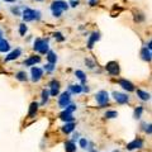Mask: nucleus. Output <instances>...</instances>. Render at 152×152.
I'll list each match as a JSON object with an SVG mask.
<instances>
[{
    "label": "nucleus",
    "instance_id": "obj_1",
    "mask_svg": "<svg viewBox=\"0 0 152 152\" xmlns=\"http://www.w3.org/2000/svg\"><path fill=\"white\" fill-rule=\"evenodd\" d=\"M33 50L41 55H47L50 51V45L47 38H36L34 45H33Z\"/></svg>",
    "mask_w": 152,
    "mask_h": 152
},
{
    "label": "nucleus",
    "instance_id": "obj_2",
    "mask_svg": "<svg viewBox=\"0 0 152 152\" xmlns=\"http://www.w3.org/2000/svg\"><path fill=\"white\" fill-rule=\"evenodd\" d=\"M22 17H23L24 23L33 22V20H41V12L34 10V9H31V8H24V10L22 13Z\"/></svg>",
    "mask_w": 152,
    "mask_h": 152
},
{
    "label": "nucleus",
    "instance_id": "obj_3",
    "mask_svg": "<svg viewBox=\"0 0 152 152\" xmlns=\"http://www.w3.org/2000/svg\"><path fill=\"white\" fill-rule=\"evenodd\" d=\"M71 95H72V94H71L69 90H67V91H64L58 96V107L61 109H65L66 107L71 104Z\"/></svg>",
    "mask_w": 152,
    "mask_h": 152
},
{
    "label": "nucleus",
    "instance_id": "obj_4",
    "mask_svg": "<svg viewBox=\"0 0 152 152\" xmlns=\"http://www.w3.org/2000/svg\"><path fill=\"white\" fill-rule=\"evenodd\" d=\"M105 70L110 76H117V75H119V72H121L119 64H118L117 61H110V62H108L105 65Z\"/></svg>",
    "mask_w": 152,
    "mask_h": 152
},
{
    "label": "nucleus",
    "instance_id": "obj_5",
    "mask_svg": "<svg viewBox=\"0 0 152 152\" xmlns=\"http://www.w3.org/2000/svg\"><path fill=\"white\" fill-rule=\"evenodd\" d=\"M95 100H96V103L100 107H105L109 103V94L105 91V90H100V91L95 95Z\"/></svg>",
    "mask_w": 152,
    "mask_h": 152
},
{
    "label": "nucleus",
    "instance_id": "obj_6",
    "mask_svg": "<svg viewBox=\"0 0 152 152\" xmlns=\"http://www.w3.org/2000/svg\"><path fill=\"white\" fill-rule=\"evenodd\" d=\"M42 77H43V69L33 66L31 69V80L33 83H38Z\"/></svg>",
    "mask_w": 152,
    "mask_h": 152
},
{
    "label": "nucleus",
    "instance_id": "obj_7",
    "mask_svg": "<svg viewBox=\"0 0 152 152\" xmlns=\"http://www.w3.org/2000/svg\"><path fill=\"white\" fill-rule=\"evenodd\" d=\"M112 96L114 98V100H115L118 104H121V105H123V104H127V103H129V96H128L127 94H124V93L113 91V93H112Z\"/></svg>",
    "mask_w": 152,
    "mask_h": 152
},
{
    "label": "nucleus",
    "instance_id": "obj_8",
    "mask_svg": "<svg viewBox=\"0 0 152 152\" xmlns=\"http://www.w3.org/2000/svg\"><path fill=\"white\" fill-rule=\"evenodd\" d=\"M118 84H119V86H122V89H124L126 91H136V88L134 85H133L129 80H126V79H121L119 81H118Z\"/></svg>",
    "mask_w": 152,
    "mask_h": 152
},
{
    "label": "nucleus",
    "instance_id": "obj_9",
    "mask_svg": "<svg viewBox=\"0 0 152 152\" xmlns=\"http://www.w3.org/2000/svg\"><path fill=\"white\" fill-rule=\"evenodd\" d=\"M143 140H141V138H137V140H134V141H132V142H129V143L127 145V150L128 151H133V150H140V148H142L143 147Z\"/></svg>",
    "mask_w": 152,
    "mask_h": 152
},
{
    "label": "nucleus",
    "instance_id": "obj_10",
    "mask_svg": "<svg viewBox=\"0 0 152 152\" xmlns=\"http://www.w3.org/2000/svg\"><path fill=\"white\" fill-rule=\"evenodd\" d=\"M99 39H100V33H99V32H93L91 34H90L89 39H88V48L91 50L94 47V45L96 43Z\"/></svg>",
    "mask_w": 152,
    "mask_h": 152
},
{
    "label": "nucleus",
    "instance_id": "obj_11",
    "mask_svg": "<svg viewBox=\"0 0 152 152\" xmlns=\"http://www.w3.org/2000/svg\"><path fill=\"white\" fill-rule=\"evenodd\" d=\"M20 55H22V50H20V48H15V50L12 51L10 53H9V55L5 57V60H4V61H5V62H9V61L17 60V58H18V57L20 56Z\"/></svg>",
    "mask_w": 152,
    "mask_h": 152
},
{
    "label": "nucleus",
    "instance_id": "obj_12",
    "mask_svg": "<svg viewBox=\"0 0 152 152\" xmlns=\"http://www.w3.org/2000/svg\"><path fill=\"white\" fill-rule=\"evenodd\" d=\"M67 90H69L71 94H81V93L84 91V85H80V84L70 85Z\"/></svg>",
    "mask_w": 152,
    "mask_h": 152
},
{
    "label": "nucleus",
    "instance_id": "obj_13",
    "mask_svg": "<svg viewBox=\"0 0 152 152\" xmlns=\"http://www.w3.org/2000/svg\"><path fill=\"white\" fill-rule=\"evenodd\" d=\"M140 55H141V58L143 60V61H147V62H150V61L152 60V57H151V51L147 48V47H142Z\"/></svg>",
    "mask_w": 152,
    "mask_h": 152
},
{
    "label": "nucleus",
    "instance_id": "obj_14",
    "mask_svg": "<svg viewBox=\"0 0 152 152\" xmlns=\"http://www.w3.org/2000/svg\"><path fill=\"white\" fill-rule=\"evenodd\" d=\"M39 62H41L39 56H31L24 61V65L26 66H36V64H39Z\"/></svg>",
    "mask_w": 152,
    "mask_h": 152
},
{
    "label": "nucleus",
    "instance_id": "obj_15",
    "mask_svg": "<svg viewBox=\"0 0 152 152\" xmlns=\"http://www.w3.org/2000/svg\"><path fill=\"white\" fill-rule=\"evenodd\" d=\"M38 107H39V104L37 102H33L31 105H29V110H28V118H33L36 117V114L38 112Z\"/></svg>",
    "mask_w": 152,
    "mask_h": 152
},
{
    "label": "nucleus",
    "instance_id": "obj_16",
    "mask_svg": "<svg viewBox=\"0 0 152 152\" xmlns=\"http://www.w3.org/2000/svg\"><path fill=\"white\" fill-rule=\"evenodd\" d=\"M136 94H137V96H138L142 102H147V100H150L151 99V95L145 91V90H141V89H137L136 90Z\"/></svg>",
    "mask_w": 152,
    "mask_h": 152
},
{
    "label": "nucleus",
    "instance_id": "obj_17",
    "mask_svg": "<svg viewBox=\"0 0 152 152\" xmlns=\"http://www.w3.org/2000/svg\"><path fill=\"white\" fill-rule=\"evenodd\" d=\"M51 7H56V8L62 9V10H67L69 9V3L62 1V0H56V1H53L51 4Z\"/></svg>",
    "mask_w": 152,
    "mask_h": 152
},
{
    "label": "nucleus",
    "instance_id": "obj_18",
    "mask_svg": "<svg viewBox=\"0 0 152 152\" xmlns=\"http://www.w3.org/2000/svg\"><path fill=\"white\" fill-rule=\"evenodd\" d=\"M75 131V123L74 122H67L66 124L62 127V132L66 133V134H70Z\"/></svg>",
    "mask_w": 152,
    "mask_h": 152
},
{
    "label": "nucleus",
    "instance_id": "obj_19",
    "mask_svg": "<svg viewBox=\"0 0 152 152\" xmlns=\"http://www.w3.org/2000/svg\"><path fill=\"white\" fill-rule=\"evenodd\" d=\"M9 51H10V43L3 38V39L0 41V52H1V53H5V52H9Z\"/></svg>",
    "mask_w": 152,
    "mask_h": 152
},
{
    "label": "nucleus",
    "instance_id": "obj_20",
    "mask_svg": "<svg viewBox=\"0 0 152 152\" xmlns=\"http://www.w3.org/2000/svg\"><path fill=\"white\" fill-rule=\"evenodd\" d=\"M60 119L61 121H64V122H74V117H72V114L71 113H67L66 110H64L62 113L60 114Z\"/></svg>",
    "mask_w": 152,
    "mask_h": 152
},
{
    "label": "nucleus",
    "instance_id": "obj_21",
    "mask_svg": "<svg viewBox=\"0 0 152 152\" xmlns=\"http://www.w3.org/2000/svg\"><path fill=\"white\" fill-rule=\"evenodd\" d=\"M50 96H51V94H50V90L48 89H43V90H42V93H41V98H42L41 105H45V104L48 102Z\"/></svg>",
    "mask_w": 152,
    "mask_h": 152
},
{
    "label": "nucleus",
    "instance_id": "obj_22",
    "mask_svg": "<svg viewBox=\"0 0 152 152\" xmlns=\"http://www.w3.org/2000/svg\"><path fill=\"white\" fill-rule=\"evenodd\" d=\"M65 150H66V152H76V143L71 140L65 142Z\"/></svg>",
    "mask_w": 152,
    "mask_h": 152
},
{
    "label": "nucleus",
    "instance_id": "obj_23",
    "mask_svg": "<svg viewBox=\"0 0 152 152\" xmlns=\"http://www.w3.org/2000/svg\"><path fill=\"white\" fill-rule=\"evenodd\" d=\"M75 76L80 80V81H81V85H85V83H86V76H85L84 71H81V70H76V71H75Z\"/></svg>",
    "mask_w": 152,
    "mask_h": 152
},
{
    "label": "nucleus",
    "instance_id": "obj_24",
    "mask_svg": "<svg viewBox=\"0 0 152 152\" xmlns=\"http://www.w3.org/2000/svg\"><path fill=\"white\" fill-rule=\"evenodd\" d=\"M15 79L18 80V81H27L28 80V75H27V72L26 71H19V72H17L15 74Z\"/></svg>",
    "mask_w": 152,
    "mask_h": 152
},
{
    "label": "nucleus",
    "instance_id": "obj_25",
    "mask_svg": "<svg viewBox=\"0 0 152 152\" xmlns=\"http://www.w3.org/2000/svg\"><path fill=\"white\" fill-rule=\"evenodd\" d=\"M47 61L51 64H55L57 62V55L53 51H48V53H47Z\"/></svg>",
    "mask_w": 152,
    "mask_h": 152
},
{
    "label": "nucleus",
    "instance_id": "obj_26",
    "mask_svg": "<svg viewBox=\"0 0 152 152\" xmlns=\"http://www.w3.org/2000/svg\"><path fill=\"white\" fill-rule=\"evenodd\" d=\"M142 113H143V107L138 105V107L134 109V113H133V117H134V119H140V118L142 117Z\"/></svg>",
    "mask_w": 152,
    "mask_h": 152
},
{
    "label": "nucleus",
    "instance_id": "obj_27",
    "mask_svg": "<svg viewBox=\"0 0 152 152\" xmlns=\"http://www.w3.org/2000/svg\"><path fill=\"white\" fill-rule=\"evenodd\" d=\"M104 117H105L107 119H114V118L118 117V112L117 110H107L105 114H104Z\"/></svg>",
    "mask_w": 152,
    "mask_h": 152
},
{
    "label": "nucleus",
    "instance_id": "obj_28",
    "mask_svg": "<svg viewBox=\"0 0 152 152\" xmlns=\"http://www.w3.org/2000/svg\"><path fill=\"white\" fill-rule=\"evenodd\" d=\"M51 10H52V15H53L55 18H60L61 14H62V9L60 8H56V7H51Z\"/></svg>",
    "mask_w": 152,
    "mask_h": 152
},
{
    "label": "nucleus",
    "instance_id": "obj_29",
    "mask_svg": "<svg viewBox=\"0 0 152 152\" xmlns=\"http://www.w3.org/2000/svg\"><path fill=\"white\" fill-rule=\"evenodd\" d=\"M55 69H56L55 64H51V62H47V64L45 65V67H43V70L46 71V72H53Z\"/></svg>",
    "mask_w": 152,
    "mask_h": 152
},
{
    "label": "nucleus",
    "instance_id": "obj_30",
    "mask_svg": "<svg viewBox=\"0 0 152 152\" xmlns=\"http://www.w3.org/2000/svg\"><path fill=\"white\" fill-rule=\"evenodd\" d=\"M79 146H80V148L86 150L88 147H89V141L86 138H80L79 140Z\"/></svg>",
    "mask_w": 152,
    "mask_h": 152
},
{
    "label": "nucleus",
    "instance_id": "obj_31",
    "mask_svg": "<svg viewBox=\"0 0 152 152\" xmlns=\"http://www.w3.org/2000/svg\"><path fill=\"white\" fill-rule=\"evenodd\" d=\"M142 129H143L147 134H152V123L147 124V123H142Z\"/></svg>",
    "mask_w": 152,
    "mask_h": 152
},
{
    "label": "nucleus",
    "instance_id": "obj_32",
    "mask_svg": "<svg viewBox=\"0 0 152 152\" xmlns=\"http://www.w3.org/2000/svg\"><path fill=\"white\" fill-rule=\"evenodd\" d=\"M27 31H28V27L26 26V23H22V24L19 26V34H20L22 37H24Z\"/></svg>",
    "mask_w": 152,
    "mask_h": 152
},
{
    "label": "nucleus",
    "instance_id": "obj_33",
    "mask_svg": "<svg viewBox=\"0 0 152 152\" xmlns=\"http://www.w3.org/2000/svg\"><path fill=\"white\" fill-rule=\"evenodd\" d=\"M53 37H55V39H56L57 42H64V41H65V37L62 36V33H61V32L53 33Z\"/></svg>",
    "mask_w": 152,
    "mask_h": 152
},
{
    "label": "nucleus",
    "instance_id": "obj_34",
    "mask_svg": "<svg viewBox=\"0 0 152 152\" xmlns=\"http://www.w3.org/2000/svg\"><path fill=\"white\" fill-rule=\"evenodd\" d=\"M143 20H145V15L142 13H136L134 14V22L141 23V22H143Z\"/></svg>",
    "mask_w": 152,
    "mask_h": 152
},
{
    "label": "nucleus",
    "instance_id": "obj_35",
    "mask_svg": "<svg viewBox=\"0 0 152 152\" xmlns=\"http://www.w3.org/2000/svg\"><path fill=\"white\" fill-rule=\"evenodd\" d=\"M48 86L50 88H60V81L56 79H52L51 81L48 83Z\"/></svg>",
    "mask_w": 152,
    "mask_h": 152
},
{
    "label": "nucleus",
    "instance_id": "obj_36",
    "mask_svg": "<svg viewBox=\"0 0 152 152\" xmlns=\"http://www.w3.org/2000/svg\"><path fill=\"white\" fill-rule=\"evenodd\" d=\"M10 12H12L15 17L22 15V13H20V8H19V7H13V8H10Z\"/></svg>",
    "mask_w": 152,
    "mask_h": 152
},
{
    "label": "nucleus",
    "instance_id": "obj_37",
    "mask_svg": "<svg viewBox=\"0 0 152 152\" xmlns=\"http://www.w3.org/2000/svg\"><path fill=\"white\" fill-rule=\"evenodd\" d=\"M76 109H77V107H76L75 104H70V105H67V107L65 108V110L67 112V113H71V114H72V113L76 110Z\"/></svg>",
    "mask_w": 152,
    "mask_h": 152
},
{
    "label": "nucleus",
    "instance_id": "obj_38",
    "mask_svg": "<svg viewBox=\"0 0 152 152\" xmlns=\"http://www.w3.org/2000/svg\"><path fill=\"white\" fill-rule=\"evenodd\" d=\"M85 65H86L89 69H94L95 67V64H94V61L91 58H85Z\"/></svg>",
    "mask_w": 152,
    "mask_h": 152
},
{
    "label": "nucleus",
    "instance_id": "obj_39",
    "mask_svg": "<svg viewBox=\"0 0 152 152\" xmlns=\"http://www.w3.org/2000/svg\"><path fill=\"white\" fill-rule=\"evenodd\" d=\"M50 94H51V96H57L60 94V88H51Z\"/></svg>",
    "mask_w": 152,
    "mask_h": 152
},
{
    "label": "nucleus",
    "instance_id": "obj_40",
    "mask_svg": "<svg viewBox=\"0 0 152 152\" xmlns=\"http://www.w3.org/2000/svg\"><path fill=\"white\" fill-rule=\"evenodd\" d=\"M69 5H70V7H72V8H76V7L79 5V0H70Z\"/></svg>",
    "mask_w": 152,
    "mask_h": 152
},
{
    "label": "nucleus",
    "instance_id": "obj_41",
    "mask_svg": "<svg viewBox=\"0 0 152 152\" xmlns=\"http://www.w3.org/2000/svg\"><path fill=\"white\" fill-rule=\"evenodd\" d=\"M79 137H80V134H79L77 132H76V133H74V134H72V138H71V141H72V142H76V141H79V140H80Z\"/></svg>",
    "mask_w": 152,
    "mask_h": 152
},
{
    "label": "nucleus",
    "instance_id": "obj_42",
    "mask_svg": "<svg viewBox=\"0 0 152 152\" xmlns=\"http://www.w3.org/2000/svg\"><path fill=\"white\" fill-rule=\"evenodd\" d=\"M96 1H98V0H89V5H90V7H95Z\"/></svg>",
    "mask_w": 152,
    "mask_h": 152
},
{
    "label": "nucleus",
    "instance_id": "obj_43",
    "mask_svg": "<svg viewBox=\"0 0 152 152\" xmlns=\"http://www.w3.org/2000/svg\"><path fill=\"white\" fill-rule=\"evenodd\" d=\"M147 48H148V50H150V51H151V50H152V39H151V41H150V43H148V46H147Z\"/></svg>",
    "mask_w": 152,
    "mask_h": 152
},
{
    "label": "nucleus",
    "instance_id": "obj_44",
    "mask_svg": "<svg viewBox=\"0 0 152 152\" xmlns=\"http://www.w3.org/2000/svg\"><path fill=\"white\" fill-rule=\"evenodd\" d=\"M84 91H85V93H89V91H90V89H89L88 86H84Z\"/></svg>",
    "mask_w": 152,
    "mask_h": 152
},
{
    "label": "nucleus",
    "instance_id": "obj_45",
    "mask_svg": "<svg viewBox=\"0 0 152 152\" xmlns=\"http://www.w3.org/2000/svg\"><path fill=\"white\" fill-rule=\"evenodd\" d=\"M5 3H15V0H4Z\"/></svg>",
    "mask_w": 152,
    "mask_h": 152
},
{
    "label": "nucleus",
    "instance_id": "obj_46",
    "mask_svg": "<svg viewBox=\"0 0 152 152\" xmlns=\"http://www.w3.org/2000/svg\"><path fill=\"white\" fill-rule=\"evenodd\" d=\"M1 39H3V31L0 29V41H1Z\"/></svg>",
    "mask_w": 152,
    "mask_h": 152
},
{
    "label": "nucleus",
    "instance_id": "obj_47",
    "mask_svg": "<svg viewBox=\"0 0 152 152\" xmlns=\"http://www.w3.org/2000/svg\"><path fill=\"white\" fill-rule=\"evenodd\" d=\"M90 152H96V151H95V150H90Z\"/></svg>",
    "mask_w": 152,
    "mask_h": 152
},
{
    "label": "nucleus",
    "instance_id": "obj_48",
    "mask_svg": "<svg viewBox=\"0 0 152 152\" xmlns=\"http://www.w3.org/2000/svg\"><path fill=\"white\" fill-rule=\"evenodd\" d=\"M36 1H43V0H36Z\"/></svg>",
    "mask_w": 152,
    "mask_h": 152
},
{
    "label": "nucleus",
    "instance_id": "obj_49",
    "mask_svg": "<svg viewBox=\"0 0 152 152\" xmlns=\"http://www.w3.org/2000/svg\"><path fill=\"white\" fill-rule=\"evenodd\" d=\"M151 57H152V52H151Z\"/></svg>",
    "mask_w": 152,
    "mask_h": 152
}]
</instances>
